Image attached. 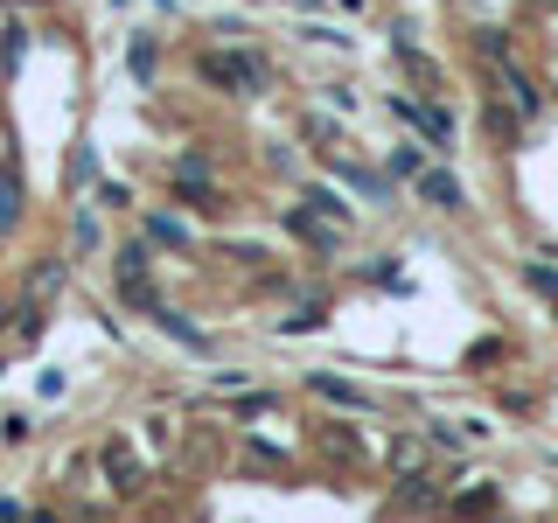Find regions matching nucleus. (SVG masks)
Returning <instances> with one entry per match:
<instances>
[{"mask_svg":"<svg viewBox=\"0 0 558 523\" xmlns=\"http://www.w3.org/2000/svg\"><path fill=\"white\" fill-rule=\"evenodd\" d=\"M531 287L545 293V301H558V272H551V266H531Z\"/></svg>","mask_w":558,"mask_h":523,"instance_id":"0eeeda50","label":"nucleus"},{"mask_svg":"<svg viewBox=\"0 0 558 523\" xmlns=\"http://www.w3.org/2000/svg\"><path fill=\"white\" fill-rule=\"evenodd\" d=\"M119 293H126L133 307L161 314V301H154V287H147V252H119Z\"/></svg>","mask_w":558,"mask_h":523,"instance_id":"f03ea898","label":"nucleus"},{"mask_svg":"<svg viewBox=\"0 0 558 523\" xmlns=\"http://www.w3.org/2000/svg\"><path fill=\"white\" fill-rule=\"evenodd\" d=\"M418 196L440 203V209H453V203H461V182H453V174H418Z\"/></svg>","mask_w":558,"mask_h":523,"instance_id":"20e7f679","label":"nucleus"},{"mask_svg":"<svg viewBox=\"0 0 558 523\" xmlns=\"http://www.w3.org/2000/svg\"><path fill=\"white\" fill-rule=\"evenodd\" d=\"M57 287H63V266H57V258H43V266L28 272V293H22V336L43 328V307L57 301Z\"/></svg>","mask_w":558,"mask_h":523,"instance_id":"f257e3e1","label":"nucleus"},{"mask_svg":"<svg viewBox=\"0 0 558 523\" xmlns=\"http://www.w3.org/2000/svg\"><path fill=\"white\" fill-rule=\"evenodd\" d=\"M209 77H217V84H238V92H258V84H266V70H258V57L231 49V57H209Z\"/></svg>","mask_w":558,"mask_h":523,"instance_id":"7ed1b4c3","label":"nucleus"},{"mask_svg":"<svg viewBox=\"0 0 558 523\" xmlns=\"http://www.w3.org/2000/svg\"><path fill=\"white\" fill-rule=\"evenodd\" d=\"M418 461H426V447H418V440L398 447V467H405V475H418Z\"/></svg>","mask_w":558,"mask_h":523,"instance_id":"6e6552de","label":"nucleus"},{"mask_svg":"<svg viewBox=\"0 0 558 523\" xmlns=\"http://www.w3.org/2000/svg\"><path fill=\"white\" fill-rule=\"evenodd\" d=\"M322 391H328V398H336V405H371V398H363V391H356V384H336V377H322Z\"/></svg>","mask_w":558,"mask_h":523,"instance_id":"423d86ee","label":"nucleus"},{"mask_svg":"<svg viewBox=\"0 0 558 523\" xmlns=\"http://www.w3.org/2000/svg\"><path fill=\"white\" fill-rule=\"evenodd\" d=\"M14 217H22V174L8 168V174H0V231H8Z\"/></svg>","mask_w":558,"mask_h":523,"instance_id":"39448f33","label":"nucleus"},{"mask_svg":"<svg viewBox=\"0 0 558 523\" xmlns=\"http://www.w3.org/2000/svg\"><path fill=\"white\" fill-rule=\"evenodd\" d=\"M154 238H161V244H189V231H182V223H168V217H154Z\"/></svg>","mask_w":558,"mask_h":523,"instance_id":"1a4fd4ad","label":"nucleus"}]
</instances>
